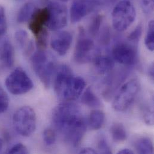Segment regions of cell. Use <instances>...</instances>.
<instances>
[{
  "label": "cell",
  "instance_id": "cell-11",
  "mask_svg": "<svg viewBox=\"0 0 154 154\" xmlns=\"http://www.w3.org/2000/svg\"><path fill=\"white\" fill-rule=\"evenodd\" d=\"M95 43L92 39L87 37L83 28L79 29L75 52V61L79 64L86 63L94 58Z\"/></svg>",
  "mask_w": 154,
  "mask_h": 154
},
{
  "label": "cell",
  "instance_id": "cell-24",
  "mask_svg": "<svg viewBox=\"0 0 154 154\" xmlns=\"http://www.w3.org/2000/svg\"><path fill=\"white\" fill-rule=\"evenodd\" d=\"M43 139L44 143L48 146L54 145L57 139V134L55 130L51 128L45 129L43 133Z\"/></svg>",
  "mask_w": 154,
  "mask_h": 154
},
{
  "label": "cell",
  "instance_id": "cell-35",
  "mask_svg": "<svg viewBox=\"0 0 154 154\" xmlns=\"http://www.w3.org/2000/svg\"><path fill=\"white\" fill-rule=\"evenodd\" d=\"M117 154H133L134 152L131 150L129 149L128 148H125V149H122V150L119 151Z\"/></svg>",
  "mask_w": 154,
  "mask_h": 154
},
{
  "label": "cell",
  "instance_id": "cell-17",
  "mask_svg": "<svg viewBox=\"0 0 154 154\" xmlns=\"http://www.w3.org/2000/svg\"><path fill=\"white\" fill-rule=\"evenodd\" d=\"M36 7L34 3L27 2L19 10L17 15V21L18 23H22L26 22H28L34 11L36 10Z\"/></svg>",
  "mask_w": 154,
  "mask_h": 154
},
{
  "label": "cell",
  "instance_id": "cell-33",
  "mask_svg": "<svg viewBox=\"0 0 154 154\" xmlns=\"http://www.w3.org/2000/svg\"><path fill=\"white\" fill-rule=\"evenodd\" d=\"M7 38H8V37L5 36V34H3L0 32V59H1V54L2 52L5 43Z\"/></svg>",
  "mask_w": 154,
  "mask_h": 154
},
{
  "label": "cell",
  "instance_id": "cell-15",
  "mask_svg": "<svg viewBox=\"0 0 154 154\" xmlns=\"http://www.w3.org/2000/svg\"><path fill=\"white\" fill-rule=\"evenodd\" d=\"M94 67L101 75H105L112 71L115 64L111 58L106 55H97L93 58Z\"/></svg>",
  "mask_w": 154,
  "mask_h": 154
},
{
  "label": "cell",
  "instance_id": "cell-25",
  "mask_svg": "<svg viewBox=\"0 0 154 154\" xmlns=\"http://www.w3.org/2000/svg\"><path fill=\"white\" fill-rule=\"evenodd\" d=\"M8 105L9 98L8 95L0 83V115L7 110Z\"/></svg>",
  "mask_w": 154,
  "mask_h": 154
},
{
  "label": "cell",
  "instance_id": "cell-2",
  "mask_svg": "<svg viewBox=\"0 0 154 154\" xmlns=\"http://www.w3.org/2000/svg\"><path fill=\"white\" fill-rule=\"evenodd\" d=\"M54 89L58 98L64 101L77 99L83 92L86 83L80 76H76L67 65L57 67L54 77Z\"/></svg>",
  "mask_w": 154,
  "mask_h": 154
},
{
  "label": "cell",
  "instance_id": "cell-6",
  "mask_svg": "<svg viewBox=\"0 0 154 154\" xmlns=\"http://www.w3.org/2000/svg\"><path fill=\"white\" fill-rule=\"evenodd\" d=\"M48 7L37 8L29 19L28 28L34 35L39 49H45L48 42Z\"/></svg>",
  "mask_w": 154,
  "mask_h": 154
},
{
  "label": "cell",
  "instance_id": "cell-36",
  "mask_svg": "<svg viewBox=\"0 0 154 154\" xmlns=\"http://www.w3.org/2000/svg\"><path fill=\"white\" fill-rule=\"evenodd\" d=\"M149 75H150L152 79H154V66H153V65L151 67V68H150V69H149Z\"/></svg>",
  "mask_w": 154,
  "mask_h": 154
},
{
  "label": "cell",
  "instance_id": "cell-14",
  "mask_svg": "<svg viewBox=\"0 0 154 154\" xmlns=\"http://www.w3.org/2000/svg\"><path fill=\"white\" fill-rule=\"evenodd\" d=\"M14 39L19 48L25 56L32 54L34 44L28 32L23 29H19L14 34Z\"/></svg>",
  "mask_w": 154,
  "mask_h": 154
},
{
  "label": "cell",
  "instance_id": "cell-3",
  "mask_svg": "<svg viewBox=\"0 0 154 154\" xmlns=\"http://www.w3.org/2000/svg\"><path fill=\"white\" fill-rule=\"evenodd\" d=\"M31 62L37 76L45 87L49 88L58 67L55 57L45 49H38L32 54Z\"/></svg>",
  "mask_w": 154,
  "mask_h": 154
},
{
  "label": "cell",
  "instance_id": "cell-1",
  "mask_svg": "<svg viewBox=\"0 0 154 154\" xmlns=\"http://www.w3.org/2000/svg\"><path fill=\"white\" fill-rule=\"evenodd\" d=\"M52 122L64 141L73 147L80 143L86 131V121L80 108L70 101H64L54 109Z\"/></svg>",
  "mask_w": 154,
  "mask_h": 154
},
{
  "label": "cell",
  "instance_id": "cell-9",
  "mask_svg": "<svg viewBox=\"0 0 154 154\" xmlns=\"http://www.w3.org/2000/svg\"><path fill=\"white\" fill-rule=\"evenodd\" d=\"M114 60L124 66H130L137 63L138 52L136 45L128 42L116 43L112 49Z\"/></svg>",
  "mask_w": 154,
  "mask_h": 154
},
{
  "label": "cell",
  "instance_id": "cell-21",
  "mask_svg": "<svg viewBox=\"0 0 154 154\" xmlns=\"http://www.w3.org/2000/svg\"><path fill=\"white\" fill-rule=\"evenodd\" d=\"M134 147L139 154H152L154 152L152 142L147 137H142L138 139L135 142Z\"/></svg>",
  "mask_w": 154,
  "mask_h": 154
},
{
  "label": "cell",
  "instance_id": "cell-28",
  "mask_svg": "<svg viewBox=\"0 0 154 154\" xmlns=\"http://www.w3.org/2000/svg\"><path fill=\"white\" fill-rule=\"evenodd\" d=\"M8 154H28L29 151L25 145L22 143H17L11 147L7 152Z\"/></svg>",
  "mask_w": 154,
  "mask_h": 154
},
{
  "label": "cell",
  "instance_id": "cell-23",
  "mask_svg": "<svg viewBox=\"0 0 154 154\" xmlns=\"http://www.w3.org/2000/svg\"><path fill=\"white\" fill-rule=\"evenodd\" d=\"M102 22L103 16L101 14H97L92 18L89 27V32L91 36H97L100 31Z\"/></svg>",
  "mask_w": 154,
  "mask_h": 154
},
{
  "label": "cell",
  "instance_id": "cell-34",
  "mask_svg": "<svg viewBox=\"0 0 154 154\" xmlns=\"http://www.w3.org/2000/svg\"><path fill=\"white\" fill-rule=\"evenodd\" d=\"M79 153L83 154H97V152L96 151H95L94 149H92L90 148H83V149L80 150L79 152Z\"/></svg>",
  "mask_w": 154,
  "mask_h": 154
},
{
  "label": "cell",
  "instance_id": "cell-5",
  "mask_svg": "<svg viewBox=\"0 0 154 154\" xmlns=\"http://www.w3.org/2000/svg\"><path fill=\"white\" fill-rule=\"evenodd\" d=\"M136 16L135 7L130 1L124 0L119 2L112 13L113 28L119 32L125 31L134 22Z\"/></svg>",
  "mask_w": 154,
  "mask_h": 154
},
{
  "label": "cell",
  "instance_id": "cell-4",
  "mask_svg": "<svg viewBox=\"0 0 154 154\" xmlns=\"http://www.w3.org/2000/svg\"><path fill=\"white\" fill-rule=\"evenodd\" d=\"M12 122L13 128L18 134L23 137H29L34 133L36 129L35 112L29 106H22L14 113Z\"/></svg>",
  "mask_w": 154,
  "mask_h": 154
},
{
  "label": "cell",
  "instance_id": "cell-27",
  "mask_svg": "<svg viewBox=\"0 0 154 154\" xmlns=\"http://www.w3.org/2000/svg\"><path fill=\"white\" fill-rule=\"evenodd\" d=\"M98 149L99 152L101 154H112V151L110 148L109 145V143L106 140V139L101 136L97 144Z\"/></svg>",
  "mask_w": 154,
  "mask_h": 154
},
{
  "label": "cell",
  "instance_id": "cell-19",
  "mask_svg": "<svg viewBox=\"0 0 154 154\" xmlns=\"http://www.w3.org/2000/svg\"><path fill=\"white\" fill-rule=\"evenodd\" d=\"M82 102L86 106L96 108L101 106V101L97 95L94 92L91 87H88L83 93Z\"/></svg>",
  "mask_w": 154,
  "mask_h": 154
},
{
  "label": "cell",
  "instance_id": "cell-12",
  "mask_svg": "<svg viewBox=\"0 0 154 154\" xmlns=\"http://www.w3.org/2000/svg\"><path fill=\"white\" fill-rule=\"evenodd\" d=\"M97 8L96 0H73L70 11L71 22L73 23L79 22Z\"/></svg>",
  "mask_w": 154,
  "mask_h": 154
},
{
  "label": "cell",
  "instance_id": "cell-13",
  "mask_svg": "<svg viewBox=\"0 0 154 154\" xmlns=\"http://www.w3.org/2000/svg\"><path fill=\"white\" fill-rule=\"evenodd\" d=\"M73 41L70 32L67 31H57L51 37V46L60 56L63 57L69 51Z\"/></svg>",
  "mask_w": 154,
  "mask_h": 154
},
{
  "label": "cell",
  "instance_id": "cell-16",
  "mask_svg": "<svg viewBox=\"0 0 154 154\" xmlns=\"http://www.w3.org/2000/svg\"><path fill=\"white\" fill-rule=\"evenodd\" d=\"M0 60L6 68H10L13 66L14 61V51L13 45L8 38L7 39L5 43Z\"/></svg>",
  "mask_w": 154,
  "mask_h": 154
},
{
  "label": "cell",
  "instance_id": "cell-20",
  "mask_svg": "<svg viewBox=\"0 0 154 154\" xmlns=\"http://www.w3.org/2000/svg\"><path fill=\"white\" fill-rule=\"evenodd\" d=\"M110 133L115 142H121L127 138L126 129L123 124L116 122L113 124L110 128Z\"/></svg>",
  "mask_w": 154,
  "mask_h": 154
},
{
  "label": "cell",
  "instance_id": "cell-31",
  "mask_svg": "<svg viewBox=\"0 0 154 154\" xmlns=\"http://www.w3.org/2000/svg\"><path fill=\"white\" fill-rule=\"evenodd\" d=\"M109 34L110 33H109L108 29H104L103 30V31L101 33V35H100V42L102 43V44L106 45V44H107L109 43V39H110L109 38H110Z\"/></svg>",
  "mask_w": 154,
  "mask_h": 154
},
{
  "label": "cell",
  "instance_id": "cell-8",
  "mask_svg": "<svg viewBox=\"0 0 154 154\" xmlns=\"http://www.w3.org/2000/svg\"><path fill=\"white\" fill-rule=\"evenodd\" d=\"M139 89L140 84L136 79H132L125 83L121 88L113 100V109L118 112L127 110L134 102Z\"/></svg>",
  "mask_w": 154,
  "mask_h": 154
},
{
  "label": "cell",
  "instance_id": "cell-30",
  "mask_svg": "<svg viewBox=\"0 0 154 154\" xmlns=\"http://www.w3.org/2000/svg\"><path fill=\"white\" fill-rule=\"evenodd\" d=\"M142 7L145 13H150L154 10V0H141Z\"/></svg>",
  "mask_w": 154,
  "mask_h": 154
},
{
  "label": "cell",
  "instance_id": "cell-32",
  "mask_svg": "<svg viewBox=\"0 0 154 154\" xmlns=\"http://www.w3.org/2000/svg\"><path fill=\"white\" fill-rule=\"evenodd\" d=\"M98 8L109 6L110 5L113 4L116 0H96Z\"/></svg>",
  "mask_w": 154,
  "mask_h": 154
},
{
  "label": "cell",
  "instance_id": "cell-10",
  "mask_svg": "<svg viewBox=\"0 0 154 154\" xmlns=\"http://www.w3.org/2000/svg\"><path fill=\"white\" fill-rule=\"evenodd\" d=\"M48 18L46 26L51 31H57L64 28L67 24V10L65 5L51 1L47 6Z\"/></svg>",
  "mask_w": 154,
  "mask_h": 154
},
{
  "label": "cell",
  "instance_id": "cell-37",
  "mask_svg": "<svg viewBox=\"0 0 154 154\" xmlns=\"http://www.w3.org/2000/svg\"><path fill=\"white\" fill-rule=\"evenodd\" d=\"M4 141L2 139L0 138V152H2L3 148H4Z\"/></svg>",
  "mask_w": 154,
  "mask_h": 154
},
{
  "label": "cell",
  "instance_id": "cell-22",
  "mask_svg": "<svg viewBox=\"0 0 154 154\" xmlns=\"http://www.w3.org/2000/svg\"><path fill=\"white\" fill-rule=\"evenodd\" d=\"M145 42L147 49L151 52H153L154 50V22L153 20H151L148 23Z\"/></svg>",
  "mask_w": 154,
  "mask_h": 154
},
{
  "label": "cell",
  "instance_id": "cell-29",
  "mask_svg": "<svg viewBox=\"0 0 154 154\" xmlns=\"http://www.w3.org/2000/svg\"><path fill=\"white\" fill-rule=\"evenodd\" d=\"M7 30V22L4 8L0 5V32L5 34Z\"/></svg>",
  "mask_w": 154,
  "mask_h": 154
},
{
  "label": "cell",
  "instance_id": "cell-7",
  "mask_svg": "<svg viewBox=\"0 0 154 154\" xmlns=\"http://www.w3.org/2000/svg\"><path fill=\"white\" fill-rule=\"evenodd\" d=\"M5 84L7 89L14 95L25 94L34 86L32 80L21 67L16 68L8 75L5 79Z\"/></svg>",
  "mask_w": 154,
  "mask_h": 154
},
{
  "label": "cell",
  "instance_id": "cell-38",
  "mask_svg": "<svg viewBox=\"0 0 154 154\" xmlns=\"http://www.w3.org/2000/svg\"><path fill=\"white\" fill-rule=\"evenodd\" d=\"M60 1H63V2H66V1H69V0H60Z\"/></svg>",
  "mask_w": 154,
  "mask_h": 154
},
{
  "label": "cell",
  "instance_id": "cell-18",
  "mask_svg": "<svg viewBox=\"0 0 154 154\" xmlns=\"http://www.w3.org/2000/svg\"><path fill=\"white\" fill-rule=\"evenodd\" d=\"M105 121V115L100 110H94L89 115V124L94 130H98L102 128Z\"/></svg>",
  "mask_w": 154,
  "mask_h": 154
},
{
  "label": "cell",
  "instance_id": "cell-26",
  "mask_svg": "<svg viewBox=\"0 0 154 154\" xmlns=\"http://www.w3.org/2000/svg\"><path fill=\"white\" fill-rule=\"evenodd\" d=\"M142 34V27L140 25L136 26V28L128 35V41L137 45L141 37Z\"/></svg>",
  "mask_w": 154,
  "mask_h": 154
}]
</instances>
